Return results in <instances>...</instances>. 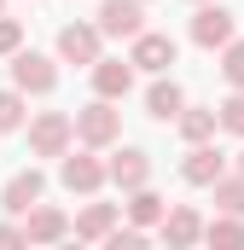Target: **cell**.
<instances>
[{"label": "cell", "instance_id": "obj_1", "mask_svg": "<svg viewBox=\"0 0 244 250\" xmlns=\"http://www.w3.org/2000/svg\"><path fill=\"white\" fill-rule=\"evenodd\" d=\"M117 105L122 99H99V93H93V105L76 111V140L93 146V151H111V146L122 140V111Z\"/></svg>", "mask_w": 244, "mask_h": 250}, {"label": "cell", "instance_id": "obj_2", "mask_svg": "<svg viewBox=\"0 0 244 250\" xmlns=\"http://www.w3.org/2000/svg\"><path fill=\"white\" fill-rule=\"evenodd\" d=\"M233 35H239V12H233V6H221V0H198V6H192V47L221 53Z\"/></svg>", "mask_w": 244, "mask_h": 250}, {"label": "cell", "instance_id": "obj_3", "mask_svg": "<svg viewBox=\"0 0 244 250\" xmlns=\"http://www.w3.org/2000/svg\"><path fill=\"white\" fill-rule=\"evenodd\" d=\"M59 181H64V192H76V198H93V192L111 181V163H105L93 146L64 151V157H59Z\"/></svg>", "mask_w": 244, "mask_h": 250}, {"label": "cell", "instance_id": "obj_4", "mask_svg": "<svg viewBox=\"0 0 244 250\" xmlns=\"http://www.w3.org/2000/svg\"><path fill=\"white\" fill-rule=\"evenodd\" d=\"M59 64L64 59H47V53H35V47H18V53H12V87H23L29 99H47V93L59 87Z\"/></svg>", "mask_w": 244, "mask_h": 250}, {"label": "cell", "instance_id": "obj_5", "mask_svg": "<svg viewBox=\"0 0 244 250\" xmlns=\"http://www.w3.org/2000/svg\"><path fill=\"white\" fill-rule=\"evenodd\" d=\"M70 146H76V117H64V111L29 117V157H64Z\"/></svg>", "mask_w": 244, "mask_h": 250}, {"label": "cell", "instance_id": "obj_6", "mask_svg": "<svg viewBox=\"0 0 244 250\" xmlns=\"http://www.w3.org/2000/svg\"><path fill=\"white\" fill-rule=\"evenodd\" d=\"M59 59L76 64V70H93L105 59V29L99 23H64L59 29Z\"/></svg>", "mask_w": 244, "mask_h": 250}, {"label": "cell", "instance_id": "obj_7", "mask_svg": "<svg viewBox=\"0 0 244 250\" xmlns=\"http://www.w3.org/2000/svg\"><path fill=\"white\" fill-rule=\"evenodd\" d=\"M128 59H134V70H145V76H169V64L181 59V47H175V35H163V29H140V35L128 41Z\"/></svg>", "mask_w": 244, "mask_h": 250}, {"label": "cell", "instance_id": "obj_8", "mask_svg": "<svg viewBox=\"0 0 244 250\" xmlns=\"http://www.w3.org/2000/svg\"><path fill=\"white\" fill-rule=\"evenodd\" d=\"M221 175H227V151H221L215 140L186 146V157H181V181H186V187H203V192H209Z\"/></svg>", "mask_w": 244, "mask_h": 250}, {"label": "cell", "instance_id": "obj_9", "mask_svg": "<svg viewBox=\"0 0 244 250\" xmlns=\"http://www.w3.org/2000/svg\"><path fill=\"white\" fill-rule=\"evenodd\" d=\"M41 198H47V175H41L35 163H23V169L0 187V209H6V215H29Z\"/></svg>", "mask_w": 244, "mask_h": 250}, {"label": "cell", "instance_id": "obj_10", "mask_svg": "<svg viewBox=\"0 0 244 250\" xmlns=\"http://www.w3.org/2000/svg\"><path fill=\"white\" fill-rule=\"evenodd\" d=\"M111 41H134L145 29V0H99V18H93Z\"/></svg>", "mask_w": 244, "mask_h": 250}, {"label": "cell", "instance_id": "obj_11", "mask_svg": "<svg viewBox=\"0 0 244 250\" xmlns=\"http://www.w3.org/2000/svg\"><path fill=\"white\" fill-rule=\"evenodd\" d=\"M157 239L169 250H186V245H203V215L192 204H169V215L157 221Z\"/></svg>", "mask_w": 244, "mask_h": 250}, {"label": "cell", "instance_id": "obj_12", "mask_svg": "<svg viewBox=\"0 0 244 250\" xmlns=\"http://www.w3.org/2000/svg\"><path fill=\"white\" fill-rule=\"evenodd\" d=\"M23 233H29V245H59V239L76 233V221L64 215L59 204H35V209L23 215Z\"/></svg>", "mask_w": 244, "mask_h": 250}, {"label": "cell", "instance_id": "obj_13", "mask_svg": "<svg viewBox=\"0 0 244 250\" xmlns=\"http://www.w3.org/2000/svg\"><path fill=\"white\" fill-rule=\"evenodd\" d=\"M111 187H122V192L151 187V151H140V146H117V151H111Z\"/></svg>", "mask_w": 244, "mask_h": 250}, {"label": "cell", "instance_id": "obj_14", "mask_svg": "<svg viewBox=\"0 0 244 250\" xmlns=\"http://www.w3.org/2000/svg\"><path fill=\"white\" fill-rule=\"evenodd\" d=\"M87 76H93V93L99 99H128L134 93V59H99Z\"/></svg>", "mask_w": 244, "mask_h": 250}, {"label": "cell", "instance_id": "obj_15", "mask_svg": "<svg viewBox=\"0 0 244 250\" xmlns=\"http://www.w3.org/2000/svg\"><path fill=\"white\" fill-rule=\"evenodd\" d=\"M181 111H186V87L175 76H157V82L145 87V117H151V123H175Z\"/></svg>", "mask_w": 244, "mask_h": 250}, {"label": "cell", "instance_id": "obj_16", "mask_svg": "<svg viewBox=\"0 0 244 250\" xmlns=\"http://www.w3.org/2000/svg\"><path fill=\"white\" fill-rule=\"evenodd\" d=\"M117 227H122V204H87L76 215V239H87V245H105Z\"/></svg>", "mask_w": 244, "mask_h": 250}, {"label": "cell", "instance_id": "obj_17", "mask_svg": "<svg viewBox=\"0 0 244 250\" xmlns=\"http://www.w3.org/2000/svg\"><path fill=\"white\" fill-rule=\"evenodd\" d=\"M122 215H128L134 227L157 233V221L169 215V198H163V192H151V187H134V192H128V204H122Z\"/></svg>", "mask_w": 244, "mask_h": 250}, {"label": "cell", "instance_id": "obj_18", "mask_svg": "<svg viewBox=\"0 0 244 250\" xmlns=\"http://www.w3.org/2000/svg\"><path fill=\"white\" fill-rule=\"evenodd\" d=\"M175 128H181L186 146H198V140H215L221 134V111L215 105H186L181 117H175Z\"/></svg>", "mask_w": 244, "mask_h": 250}, {"label": "cell", "instance_id": "obj_19", "mask_svg": "<svg viewBox=\"0 0 244 250\" xmlns=\"http://www.w3.org/2000/svg\"><path fill=\"white\" fill-rule=\"evenodd\" d=\"M203 245L239 250V245H244V215H221V209H215V221H203Z\"/></svg>", "mask_w": 244, "mask_h": 250}, {"label": "cell", "instance_id": "obj_20", "mask_svg": "<svg viewBox=\"0 0 244 250\" xmlns=\"http://www.w3.org/2000/svg\"><path fill=\"white\" fill-rule=\"evenodd\" d=\"M29 123V93L23 87H0V134H18Z\"/></svg>", "mask_w": 244, "mask_h": 250}, {"label": "cell", "instance_id": "obj_21", "mask_svg": "<svg viewBox=\"0 0 244 250\" xmlns=\"http://www.w3.org/2000/svg\"><path fill=\"white\" fill-rule=\"evenodd\" d=\"M209 198H215L221 215H244V175H221V181L209 187Z\"/></svg>", "mask_w": 244, "mask_h": 250}, {"label": "cell", "instance_id": "obj_22", "mask_svg": "<svg viewBox=\"0 0 244 250\" xmlns=\"http://www.w3.org/2000/svg\"><path fill=\"white\" fill-rule=\"evenodd\" d=\"M221 76H227V87H244V41L239 35L221 47Z\"/></svg>", "mask_w": 244, "mask_h": 250}, {"label": "cell", "instance_id": "obj_23", "mask_svg": "<svg viewBox=\"0 0 244 250\" xmlns=\"http://www.w3.org/2000/svg\"><path fill=\"white\" fill-rule=\"evenodd\" d=\"M215 111H221V128H227V134H239V140H244V87H233V93H227V99H221Z\"/></svg>", "mask_w": 244, "mask_h": 250}, {"label": "cell", "instance_id": "obj_24", "mask_svg": "<svg viewBox=\"0 0 244 250\" xmlns=\"http://www.w3.org/2000/svg\"><path fill=\"white\" fill-rule=\"evenodd\" d=\"M18 47H23V23L18 18H0V59H12Z\"/></svg>", "mask_w": 244, "mask_h": 250}, {"label": "cell", "instance_id": "obj_25", "mask_svg": "<svg viewBox=\"0 0 244 250\" xmlns=\"http://www.w3.org/2000/svg\"><path fill=\"white\" fill-rule=\"evenodd\" d=\"M0 245H29V233H23V215H18V221H0Z\"/></svg>", "mask_w": 244, "mask_h": 250}, {"label": "cell", "instance_id": "obj_26", "mask_svg": "<svg viewBox=\"0 0 244 250\" xmlns=\"http://www.w3.org/2000/svg\"><path fill=\"white\" fill-rule=\"evenodd\" d=\"M233 163H239V175H244V151H239V157H233Z\"/></svg>", "mask_w": 244, "mask_h": 250}, {"label": "cell", "instance_id": "obj_27", "mask_svg": "<svg viewBox=\"0 0 244 250\" xmlns=\"http://www.w3.org/2000/svg\"><path fill=\"white\" fill-rule=\"evenodd\" d=\"M0 12H6V0H0Z\"/></svg>", "mask_w": 244, "mask_h": 250}, {"label": "cell", "instance_id": "obj_28", "mask_svg": "<svg viewBox=\"0 0 244 250\" xmlns=\"http://www.w3.org/2000/svg\"><path fill=\"white\" fill-rule=\"evenodd\" d=\"M192 6H198V0H192Z\"/></svg>", "mask_w": 244, "mask_h": 250}]
</instances>
